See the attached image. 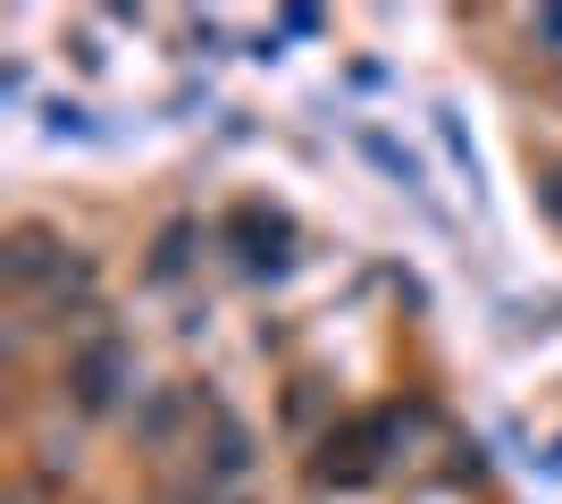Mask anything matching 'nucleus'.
Wrapping results in <instances>:
<instances>
[{"instance_id": "f257e3e1", "label": "nucleus", "mask_w": 562, "mask_h": 504, "mask_svg": "<svg viewBox=\"0 0 562 504\" xmlns=\"http://www.w3.org/2000/svg\"><path fill=\"white\" fill-rule=\"evenodd\" d=\"M117 387H126V345H117V336H93V345L68 361V395H76V412H110V404H117Z\"/></svg>"}, {"instance_id": "f03ea898", "label": "nucleus", "mask_w": 562, "mask_h": 504, "mask_svg": "<svg viewBox=\"0 0 562 504\" xmlns=\"http://www.w3.org/2000/svg\"><path fill=\"white\" fill-rule=\"evenodd\" d=\"M211 471L218 480H244V471H252V429H244L227 404H211Z\"/></svg>"}, {"instance_id": "7ed1b4c3", "label": "nucleus", "mask_w": 562, "mask_h": 504, "mask_svg": "<svg viewBox=\"0 0 562 504\" xmlns=\"http://www.w3.org/2000/svg\"><path fill=\"white\" fill-rule=\"evenodd\" d=\"M50 261H59V244H50L43 227H18V236H9V278H18V287H34Z\"/></svg>"}, {"instance_id": "20e7f679", "label": "nucleus", "mask_w": 562, "mask_h": 504, "mask_svg": "<svg viewBox=\"0 0 562 504\" xmlns=\"http://www.w3.org/2000/svg\"><path fill=\"white\" fill-rule=\"evenodd\" d=\"M361 152H370V160H378V168H386V177H395V186H420V168L403 160V152H395V144H386V135H378V126H361Z\"/></svg>"}, {"instance_id": "39448f33", "label": "nucleus", "mask_w": 562, "mask_h": 504, "mask_svg": "<svg viewBox=\"0 0 562 504\" xmlns=\"http://www.w3.org/2000/svg\"><path fill=\"white\" fill-rule=\"evenodd\" d=\"M186 244H193V227H168L160 253H151V278H177V269H186Z\"/></svg>"}, {"instance_id": "423d86ee", "label": "nucleus", "mask_w": 562, "mask_h": 504, "mask_svg": "<svg viewBox=\"0 0 562 504\" xmlns=\"http://www.w3.org/2000/svg\"><path fill=\"white\" fill-rule=\"evenodd\" d=\"M538 34H546V43H562V9H546V18H538Z\"/></svg>"}]
</instances>
